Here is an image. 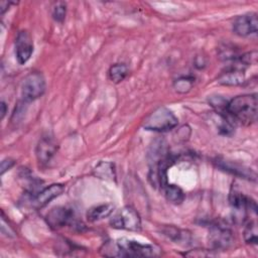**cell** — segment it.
<instances>
[{"mask_svg": "<svg viewBox=\"0 0 258 258\" xmlns=\"http://www.w3.org/2000/svg\"><path fill=\"white\" fill-rule=\"evenodd\" d=\"M102 254L109 257H152L160 254V249L154 245L142 244L125 238L104 244Z\"/></svg>", "mask_w": 258, "mask_h": 258, "instance_id": "cell-1", "label": "cell"}, {"mask_svg": "<svg viewBox=\"0 0 258 258\" xmlns=\"http://www.w3.org/2000/svg\"><path fill=\"white\" fill-rule=\"evenodd\" d=\"M226 113L236 122L251 125L256 122L258 114V97L256 93L237 96L227 102Z\"/></svg>", "mask_w": 258, "mask_h": 258, "instance_id": "cell-2", "label": "cell"}, {"mask_svg": "<svg viewBox=\"0 0 258 258\" xmlns=\"http://www.w3.org/2000/svg\"><path fill=\"white\" fill-rule=\"evenodd\" d=\"M178 119L174 113L166 107H159L152 111L143 121V128L149 131L166 132L175 128Z\"/></svg>", "mask_w": 258, "mask_h": 258, "instance_id": "cell-3", "label": "cell"}, {"mask_svg": "<svg viewBox=\"0 0 258 258\" xmlns=\"http://www.w3.org/2000/svg\"><path fill=\"white\" fill-rule=\"evenodd\" d=\"M45 91V80L42 74L33 72L28 74L22 81L21 97L23 102H32L43 95Z\"/></svg>", "mask_w": 258, "mask_h": 258, "instance_id": "cell-4", "label": "cell"}, {"mask_svg": "<svg viewBox=\"0 0 258 258\" xmlns=\"http://www.w3.org/2000/svg\"><path fill=\"white\" fill-rule=\"evenodd\" d=\"M110 225L115 229L137 232L141 229V219L134 208L126 206L111 219Z\"/></svg>", "mask_w": 258, "mask_h": 258, "instance_id": "cell-5", "label": "cell"}, {"mask_svg": "<svg viewBox=\"0 0 258 258\" xmlns=\"http://www.w3.org/2000/svg\"><path fill=\"white\" fill-rule=\"evenodd\" d=\"M234 242L233 233L230 228L223 224H213L209 231V243L214 250H227Z\"/></svg>", "mask_w": 258, "mask_h": 258, "instance_id": "cell-6", "label": "cell"}, {"mask_svg": "<svg viewBox=\"0 0 258 258\" xmlns=\"http://www.w3.org/2000/svg\"><path fill=\"white\" fill-rule=\"evenodd\" d=\"M258 30L257 14L250 12L238 16L233 22V31L239 36H249L256 34Z\"/></svg>", "mask_w": 258, "mask_h": 258, "instance_id": "cell-7", "label": "cell"}, {"mask_svg": "<svg viewBox=\"0 0 258 258\" xmlns=\"http://www.w3.org/2000/svg\"><path fill=\"white\" fill-rule=\"evenodd\" d=\"M45 220L51 229H60L73 223L74 212L66 207H55L46 214Z\"/></svg>", "mask_w": 258, "mask_h": 258, "instance_id": "cell-8", "label": "cell"}, {"mask_svg": "<svg viewBox=\"0 0 258 258\" xmlns=\"http://www.w3.org/2000/svg\"><path fill=\"white\" fill-rule=\"evenodd\" d=\"M33 53V41L30 34L25 31H19L15 39V55L17 61L23 64L29 60Z\"/></svg>", "mask_w": 258, "mask_h": 258, "instance_id": "cell-9", "label": "cell"}, {"mask_svg": "<svg viewBox=\"0 0 258 258\" xmlns=\"http://www.w3.org/2000/svg\"><path fill=\"white\" fill-rule=\"evenodd\" d=\"M64 187L60 183H52L49 186L44 187L39 192H37L31 199V206L35 210H39L46 205H48L52 200L60 196L63 191Z\"/></svg>", "mask_w": 258, "mask_h": 258, "instance_id": "cell-10", "label": "cell"}, {"mask_svg": "<svg viewBox=\"0 0 258 258\" xmlns=\"http://www.w3.org/2000/svg\"><path fill=\"white\" fill-rule=\"evenodd\" d=\"M57 144L50 136H43L38 141L35 148V155L39 163L47 164L56 153Z\"/></svg>", "mask_w": 258, "mask_h": 258, "instance_id": "cell-11", "label": "cell"}, {"mask_svg": "<svg viewBox=\"0 0 258 258\" xmlns=\"http://www.w3.org/2000/svg\"><path fill=\"white\" fill-rule=\"evenodd\" d=\"M217 164L220 168H222L228 172H231L237 176H241L243 178H247L250 180L256 179V173L245 166L236 164L231 161H226V160H218Z\"/></svg>", "mask_w": 258, "mask_h": 258, "instance_id": "cell-12", "label": "cell"}, {"mask_svg": "<svg viewBox=\"0 0 258 258\" xmlns=\"http://www.w3.org/2000/svg\"><path fill=\"white\" fill-rule=\"evenodd\" d=\"M114 211V206L112 204H103L99 206L92 207L87 212V220L89 222H97L109 217Z\"/></svg>", "mask_w": 258, "mask_h": 258, "instance_id": "cell-13", "label": "cell"}, {"mask_svg": "<svg viewBox=\"0 0 258 258\" xmlns=\"http://www.w3.org/2000/svg\"><path fill=\"white\" fill-rule=\"evenodd\" d=\"M162 189L164 191V196H165L166 200L169 203H171L173 205H180L184 201L185 195L179 186H177L175 184L167 183Z\"/></svg>", "mask_w": 258, "mask_h": 258, "instance_id": "cell-14", "label": "cell"}, {"mask_svg": "<svg viewBox=\"0 0 258 258\" xmlns=\"http://www.w3.org/2000/svg\"><path fill=\"white\" fill-rule=\"evenodd\" d=\"M94 173L96 176L106 180H114L115 179V169L114 164L108 161H102L97 164L94 169Z\"/></svg>", "mask_w": 258, "mask_h": 258, "instance_id": "cell-15", "label": "cell"}, {"mask_svg": "<svg viewBox=\"0 0 258 258\" xmlns=\"http://www.w3.org/2000/svg\"><path fill=\"white\" fill-rule=\"evenodd\" d=\"M128 67L124 63H115L113 66L110 67L108 75H109V79L113 82V83H120L122 82L127 76H128Z\"/></svg>", "mask_w": 258, "mask_h": 258, "instance_id": "cell-16", "label": "cell"}, {"mask_svg": "<svg viewBox=\"0 0 258 258\" xmlns=\"http://www.w3.org/2000/svg\"><path fill=\"white\" fill-rule=\"evenodd\" d=\"M195 79L192 77H180L173 83L174 90L179 94H185L189 92L194 86Z\"/></svg>", "mask_w": 258, "mask_h": 258, "instance_id": "cell-17", "label": "cell"}, {"mask_svg": "<svg viewBox=\"0 0 258 258\" xmlns=\"http://www.w3.org/2000/svg\"><path fill=\"white\" fill-rule=\"evenodd\" d=\"M244 240L247 244H257V226L253 221H249L244 229Z\"/></svg>", "mask_w": 258, "mask_h": 258, "instance_id": "cell-18", "label": "cell"}, {"mask_svg": "<svg viewBox=\"0 0 258 258\" xmlns=\"http://www.w3.org/2000/svg\"><path fill=\"white\" fill-rule=\"evenodd\" d=\"M67 14V5L64 2H56L53 4L51 9L52 18L56 22H62Z\"/></svg>", "mask_w": 258, "mask_h": 258, "instance_id": "cell-19", "label": "cell"}, {"mask_svg": "<svg viewBox=\"0 0 258 258\" xmlns=\"http://www.w3.org/2000/svg\"><path fill=\"white\" fill-rule=\"evenodd\" d=\"M15 161L12 158H5L1 161V174H4L7 170H9L13 165Z\"/></svg>", "mask_w": 258, "mask_h": 258, "instance_id": "cell-20", "label": "cell"}, {"mask_svg": "<svg viewBox=\"0 0 258 258\" xmlns=\"http://www.w3.org/2000/svg\"><path fill=\"white\" fill-rule=\"evenodd\" d=\"M204 250H190L189 252H186V253H184L183 255L184 256H194V257H205V256H211V255H213V254H211L210 252H206L205 251V253L203 252Z\"/></svg>", "mask_w": 258, "mask_h": 258, "instance_id": "cell-21", "label": "cell"}, {"mask_svg": "<svg viewBox=\"0 0 258 258\" xmlns=\"http://www.w3.org/2000/svg\"><path fill=\"white\" fill-rule=\"evenodd\" d=\"M10 4H11V3H10V2H7V1H2V2H1V8H0L1 14H4V12L7 10V8L9 7Z\"/></svg>", "mask_w": 258, "mask_h": 258, "instance_id": "cell-22", "label": "cell"}, {"mask_svg": "<svg viewBox=\"0 0 258 258\" xmlns=\"http://www.w3.org/2000/svg\"><path fill=\"white\" fill-rule=\"evenodd\" d=\"M0 107H1V119H3L5 114H6V104H5V102L2 101Z\"/></svg>", "mask_w": 258, "mask_h": 258, "instance_id": "cell-23", "label": "cell"}]
</instances>
